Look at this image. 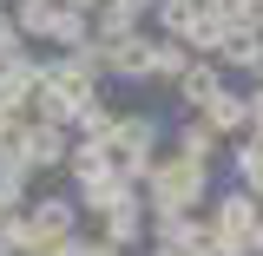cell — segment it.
<instances>
[{"label":"cell","mask_w":263,"mask_h":256,"mask_svg":"<svg viewBox=\"0 0 263 256\" xmlns=\"http://www.w3.org/2000/svg\"><path fill=\"white\" fill-rule=\"evenodd\" d=\"M105 66L125 72V79L152 72V40H145V33H119V40H105Z\"/></svg>","instance_id":"obj_2"},{"label":"cell","mask_w":263,"mask_h":256,"mask_svg":"<svg viewBox=\"0 0 263 256\" xmlns=\"http://www.w3.org/2000/svg\"><path fill=\"white\" fill-rule=\"evenodd\" d=\"M178 86H184L191 105H204V99L217 92V72H211V66H184V79H178Z\"/></svg>","instance_id":"obj_7"},{"label":"cell","mask_w":263,"mask_h":256,"mask_svg":"<svg viewBox=\"0 0 263 256\" xmlns=\"http://www.w3.org/2000/svg\"><path fill=\"white\" fill-rule=\"evenodd\" d=\"M250 125H257V138H263V86H257V99H250Z\"/></svg>","instance_id":"obj_14"},{"label":"cell","mask_w":263,"mask_h":256,"mask_svg":"<svg viewBox=\"0 0 263 256\" xmlns=\"http://www.w3.org/2000/svg\"><path fill=\"white\" fill-rule=\"evenodd\" d=\"M152 72L158 79H184V53L178 46H152Z\"/></svg>","instance_id":"obj_10"},{"label":"cell","mask_w":263,"mask_h":256,"mask_svg":"<svg viewBox=\"0 0 263 256\" xmlns=\"http://www.w3.org/2000/svg\"><path fill=\"white\" fill-rule=\"evenodd\" d=\"M237 178L263 191V145H243V151H237Z\"/></svg>","instance_id":"obj_11"},{"label":"cell","mask_w":263,"mask_h":256,"mask_svg":"<svg viewBox=\"0 0 263 256\" xmlns=\"http://www.w3.org/2000/svg\"><path fill=\"white\" fill-rule=\"evenodd\" d=\"M217 230L243 250V237L257 230V197H250V191H224V204H217Z\"/></svg>","instance_id":"obj_3"},{"label":"cell","mask_w":263,"mask_h":256,"mask_svg":"<svg viewBox=\"0 0 263 256\" xmlns=\"http://www.w3.org/2000/svg\"><path fill=\"white\" fill-rule=\"evenodd\" d=\"M178 138H184V158H211V151H217V125H211V119H204V125H184Z\"/></svg>","instance_id":"obj_8"},{"label":"cell","mask_w":263,"mask_h":256,"mask_svg":"<svg viewBox=\"0 0 263 256\" xmlns=\"http://www.w3.org/2000/svg\"><path fill=\"white\" fill-rule=\"evenodd\" d=\"M197 191H204V158H171V164L152 171L158 210H184V204H197Z\"/></svg>","instance_id":"obj_1"},{"label":"cell","mask_w":263,"mask_h":256,"mask_svg":"<svg viewBox=\"0 0 263 256\" xmlns=\"http://www.w3.org/2000/svg\"><path fill=\"white\" fill-rule=\"evenodd\" d=\"M257 197H263V191H257Z\"/></svg>","instance_id":"obj_16"},{"label":"cell","mask_w":263,"mask_h":256,"mask_svg":"<svg viewBox=\"0 0 263 256\" xmlns=\"http://www.w3.org/2000/svg\"><path fill=\"white\" fill-rule=\"evenodd\" d=\"M66 224H72V210H66V204H40V217H33L40 237H66Z\"/></svg>","instance_id":"obj_9"},{"label":"cell","mask_w":263,"mask_h":256,"mask_svg":"<svg viewBox=\"0 0 263 256\" xmlns=\"http://www.w3.org/2000/svg\"><path fill=\"white\" fill-rule=\"evenodd\" d=\"M132 237H138V204L119 197V204H112V217H105V243H132Z\"/></svg>","instance_id":"obj_5"},{"label":"cell","mask_w":263,"mask_h":256,"mask_svg":"<svg viewBox=\"0 0 263 256\" xmlns=\"http://www.w3.org/2000/svg\"><path fill=\"white\" fill-rule=\"evenodd\" d=\"M66 256H112V243H79V237H66Z\"/></svg>","instance_id":"obj_12"},{"label":"cell","mask_w":263,"mask_h":256,"mask_svg":"<svg viewBox=\"0 0 263 256\" xmlns=\"http://www.w3.org/2000/svg\"><path fill=\"white\" fill-rule=\"evenodd\" d=\"M243 256H263V224L250 230V237H243Z\"/></svg>","instance_id":"obj_13"},{"label":"cell","mask_w":263,"mask_h":256,"mask_svg":"<svg viewBox=\"0 0 263 256\" xmlns=\"http://www.w3.org/2000/svg\"><path fill=\"white\" fill-rule=\"evenodd\" d=\"M204 112H211V125H217V131H230V125H243V119H250V105H243V99H230L224 86L204 99Z\"/></svg>","instance_id":"obj_4"},{"label":"cell","mask_w":263,"mask_h":256,"mask_svg":"<svg viewBox=\"0 0 263 256\" xmlns=\"http://www.w3.org/2000/svg\"><path fill=\"white\" fill-rule=\"evenodd\" d=\"M27 158H33V164H60V158H66L60 131H53V125H40V131H27Z\"/></svg>","instance_id":"obj_6"},{"label":"cell","mask_w":263,"mask_h":256,"mask_svg":"<svg viewBox=\"0 0 263 256\" xmlns=\"http://www.w3.org/2000/svg\"><path fill=\"white\" fill-rule=\"evenodd\" d=\"M13 191H20V184H7V178H0V210H7V204H13Z\"/></svg>","instance_id":"obj_15"}]
</instances>
